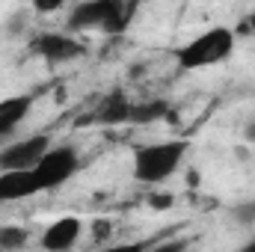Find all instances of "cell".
<instances>
[{
  "label": "cell",
  "instance_id": "obj_1",
  "mask_svg": "<svg viewBox=\"0 0 255 252\" xmlns=\"http://www.w3.org/2000/svg\"><path fill=\"white\" fill-rule=\"evenodd\" d=\"M187 154L184 139H169V142H151L136 148L133 154V178L139 184H163L166 178L175 175Z\"/></svg>",
  "mask_w": 255,
  "mask_h": 252
},
{
  "label": "cell",
  "instance_id": "obj_2",
  "mask_svg": "<svg viewBox=\"0 0 255 252\" xmlns=\"http://www.w3.org/2000/svg\"><path fill=\"white\" fill-rule=\"evenodd\" d=\"M232 54H235V33L229 27H211L175 51V63L184 71H196V68L223 63Z\"/></svg>",
  "mask_w": 255,
  "mask_h": 252
},
{
  "label": "cell",
  "instance_id": "obj_3",
  "mask_svg": "<svg viewBox=\"0 0 255 252\" xmlns=\"http://www.w3.org/2000/svg\"><path fill=\"white\" fill-rule=\"evenodd\" d=\"M133 6H125L119 0H86L77 3L68 15V30H101V33H122L130 21Z\"/></svg>",
  "mask_w": 255,
  "mask_h": 252
},
{
  "label": "cell",
  "instance_id": "obj_4",
  "mask_svg": "<svg viewBox=\"0 0 255 252\" xmlns=\"http://www.w3.org/2000/svg\"><path fill=\"white\" fill-rule=\"evenodd\" d=\"M77 166H80L77 151L71 145H57V148H48V154L33 166V175H36L39 190H54V187H63L77 172Z\"/></svg>",
  "mask_w": 255,
  "mask_h": 252
},
{
  "label": "cell",
  "instance_id": "obj_5",
  "mask_svg": "<svg viewBox=\"0 0 255 252\" xmlns=\"http://www.w3.org/2000/svg\"><path fill=\"white\" fill-rule=\"evenodd\" d=\"M51 148V139L45 133L27 136L21 142H12L6 148H0V172H24L33 169Z\"/></svg>",
  "mask_w": 255,
  "mask_h": 252
},
{
  "label": "cell",
  "instance_id": "obj_6",
  "mask_svg": "<svg viewBox=\"0 0 255 252\" xmlns=\"http://www.w3.org/2000/svg\"><path fill=\"white\" fill-rule=\"evenodd\" d=\"M30 51L45 57L48 63H68L74 57H80V45L71 39V36H63V33H42L30 42Z\"/></svg>",
  "mask_w": 255,
  "mask_h": 252
},
{
  "label": "cell",
  "instance_id": "obj_7",
  "mask_svg": "<svg viewBox=\"0 0 255 252\" xmlns=\"http://www.w3.org/2000/svg\"><path fill=\"white\" fill-rule=\"evenodd\" d=\"M83 235V223L77 217H60L57 223H51L42 235V247L48 252H68Z\"/></svg>",
  "mask_w": 255,
  "mask_h": 252
},
{
  "label": "cell",
  "instance_id": "obj_8",
  "mask_svg": "<svg viewBox=\"0 0 255 252\" xmlns=\"http://www.w3.org/2000/svg\"><path fill=\"white\" fill-rule=\"evenodd\" d=\"M42 193L36 184V175L33 169H24V172H0V202H21L27 196H36Z\"/></svg>",
  "mask_w": 255,
  "mask_h": 252
},
{
  "label": "cell",
  "instance_id": "obj_9",
  "mask_svg": "<svg viewBox=\"0 0 255 252\" xmlns=\"http://www.w3.org/2000/svg\"><path fill=\"white\" fill-rule=\"evenodd\" d=\"M30 107H33V95H9V98L0 101V139L9 136L27 119Z\"/></svg>",
  "mask_w": 255,
  "mask_h": 252
},
{
  "label": "cell",
  "instance_id": "obj_10",
  "mask_svg": "<svg viewBox=\"0 0 255 252\" xmlns=\"http://www.w3.org/2000/svg\"><path fill=\"white\" fill-rule=\"evenodd\" d=\"M98 119H101V122H107V125H116V122H130V104H128V101H122L119 95H113L107 104H101Z\"/></svg>",
  "mask_w": 255,
  "mask_h": 252
},
{
  "label": "cell",
  "instance_id": "obj_11",
  "mask_svg": "<svg viewBox=\"0 0 255 252\" xmlns=\"http://www.w3.org/2000/svg\"><path fill=\"white\" fill-rule=\"evenodd\" d=\"M27 229L21 226H0V250L3 252H18L27 247Z\"/></svg>",
  "mask_w": 255,
  "mask_h": 252
},
{
  "label": "cell",
  "instance_id": "obj_12",
  "mask_svg": "<svg viewBox=\"0 0 255 252\" xmlns=\"http://www.w3.org/2000/svg\"><path fill=\"white\" fill-rule=\"evenodd\" d=\"M166 116V104L154 101V104H130V122H154Z\"/></svg>",
  "mask_w": 255,
  "mask_h": 252
},
{
  "label": "cell",
  "instance_id": "obj_13",
  "mask_svg": "<svg viewBox=\"0 0 255 252\" xmlns=\"http://www.w3.org/2000/svg\"><path fill=\"white\" fill-rule=\"evenodd\" d=\"M151 247L148 241H130V244H116V247H104L98 252H145Z\"/></svg>",
  "mask_w": 255,
  "mask_h": 252
},
{
  "label": "cell",
  "instance_id": "obj_14",
  "mask_svg": "<svg viewBox=\"0 0 255 252\" xmlns=\"http://www.w3.org/2000/svg\"><path fill=\"white\" fill-rule=\"evenodd\" d=\"M235 220H238V223H255V199L235 208Z\"/></svg>",
  "mask_w": 255,
  "mask_h": 252
},
{
  "label": "cell",
  "instance_id": "obj_15",
  "mask_svg": "<svg viewBox=\"0 0 255 252\" xmlns=\"http://www.w3.org/2000/svg\"><path fill=\"white\" fill-rule=\"evenodd\" d=\"M145 252H187V241H163V244H154Z\"/></svg>",
  "mask_w": 255,
  "mask_h": 252
},
{
  "label": "cell",
  "instance_id": "obj_16",
  "mask_svg": "<svg viewBox=\"0 0 255 252\" xmlns=\"http://www.w3.org/2000/svg\"><path fill=\"white\" fill-rule=\"evenodd\" d=\"M244 136H247V142H255V122H250V125H247Z\"/></svg>",
  "mask_w": 255,
  "mask_h": 252
},
{
  "label": "cell",
  "instance_id": "obj_17",
  "mask_svg": "<svg viewBox=\"0 0 255 252\" xmlns=\"http://www.w3.org/2000/svg\"><path fill=\"white\" fill-rule=\"evenodd\" d=\"M238 252H255V238H253V241H250V244H247V247H241V250H238Z\"/></svg>",
  "mask_w": 255,
  "mask_h": 252
},
{
  "label": "cell",
  "instance_id": "obj_18",
  "mask_svg": "<svg viewBox=\"0 0 255 252\" xmlns=\"http://www.w3.org/2000/svg\"><path fill=\"white\" fill-rule=\"evenodd\" d=\"M250 27L255 30V9H253V15H250Z\"/></svg>",
  "mask_w": 255,
  "mask_h": 252
}]
</instances>
